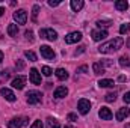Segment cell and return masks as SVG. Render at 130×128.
<instances>
[{"label":"cell","mask_w":130,"mask_h":128,"mask_svg":"<svg viewBox=\"0 0 130 128\" xmlns=\"http://www.w3.org/2000/svg\"><path fill=\"white\" fill-rule=\"evenodd\" d=\"M110 24H112L110 21H101V20H98L97 21V26L100 27V29H101V27H109Z\"/></svg>","instance_id":"cell-29"},{"label":"cell","mask_w":130,"mask_h":128,"mask_svg":"<svg viewBox=\"0 0 130 128\" xmlns=\"http://www.w3.org/2000/svg\"><path fill=\"white\" fill-rule=\"evenodd\" d=\"M77 109H79V113H80V115H86V113H89V110H91V102L83 98V99L79 101Z\"/></svg>","instance_id":"cell-7"},{"label":"cell","mask_w":130,"mask_h":128,"mask_svg":"<svg viewBox=\"0 0 130 128\" xmlns=\"http://www.w3.org/2000/svg\"><path fill=\"white\" fill-rule=\"evenodd\" d=\"M127 45H129V47H130V39H129V42H127Z\"/></svg>","instance_id":"cell-43"},{"label":"cell","mask_w":130,"mask_h":128,"mask_svg":"<svg viewBox=\"0 0 130 128\" xmlns=\"http://www.w3.org/2000/svg\"><path fill=\"white\" fill-rule=\"evenodd\" d=\"M130 116V109H127V107H121L118 112H117V121H124L126 118H129Z\"/></svg>","instance_id":"cell-12"},{"label":"cell","mask_w":130,"mask_h":128,"mask_svg":"<svg viewBox=\"0 0 130 128\" xmlns=\"http://www.w3.org/2000/svg\"><path fill=\"white\" fill-rule=\"evenodd\" d=\"M82 8H83V0H71V9L74 12L80 11Z\"/></svg>","instance_id":"cell-17"},{"label":"cell","mask_w":130,"mask_h":128,"mask_svg":"<svg viewBox=\"0 0 130 128\" xmlns=\"http://www.w3.org/2000/svg\"><path fill=\"white\" fill-rule=\"evenodd\" d=\"M124 128H130V124H127V125H126V127H124Z\"/></svg>","instance_id":"cell-41"},{"label":"cell","mask_w":130,"mask_h":128,"mask_svg":"<svg viewBox=\"0 0 130 128\" xmlns=\"http://www.w3.org/2000/svg\"><path fill=\"white\" fill-rule=\"evenodd\" d=\"M118 80H120V81H126V75H120Z\"/></svg>","instance_id":"cell-38"},{"label":"cell","mask_w":130,"mask_h":128,"mask_svg":"<svg viewBox=\"0 0 130 128\" xmlns=\"http://www.w3.org/2000/svg\"><path fill=\"white\" fill-rule=\"evenodd\" d=\"M42 127H44V125H42L41 121H35L32 125H30V128H42Z\"/></svg>","instance_id":"cell-31"},{"label":"cell","mask_w":130,"mask_h":128,"mask_svg":"<svg viewBox=\"0 0 130 128\" xmlns=\"http://www.w3.org/2000/svg\"><path fill=\"white\" fill-rule=\"evenodd\" d=\"M104 99H106L107 102H115V101H117V94H115V92H109L107 95L104 96Z\"/></svg>","instance_id":"cell-23"},{"label":"cell","mask_w":130,"mask_h":128,"mask_svg":"<svg viewBox=\"0 0 130 128\" xmlns=\"http://www.w3.org/2000/svg\"><path fill=\"white\" fill-rule=\"evenodd\" d=\"M65 128H73V127H71V125H67V127H65Z\"/></svg>","instance_id":"cell-42"},{"label":"cell","mask_w":130,"mask_h":128,"mask_svg":"<svg viewBox=\"0 0 130 128\" xmlns=\"http://www.w3.org/2000/svg\"><path fill=\"white\" fill-rule=\"evenodd\" d=\"M41 72L45 75V77H50L52 74H53V69L50 68V66H42V69H41Z\"/></svg>","instance_id":"cell-25"},{"label":"cell","mask_w":130,"mask_h":128,"mask_svg":"<svg viewBox=\"0 0 130 128\" xmlns=\"http://www.w3.org/2000/svg\"><path fill=\"white\" fill-rule=\"evenodd\" d=\"M29 78L33 84H41V72H38L36 68H32L29 72Z\"/></svg>","instance_id":"cell-10"},{"label":"cell","mask_w":130,"mask_h":128,"mask_svg":"<svg viewBox=\"0 0 130 128\" xmlns=\"http://www.w3.org/2000/svg\"><path fill=\"white\" fill-rule=\"evenodd\" d=\"M55 98H65V96L68 95V89L65 88V86H59V88H56L55 89Z\"/></svg>","instance_id":"cell-14"},{"label":"cell","mask_w":130,"mask_h":128,"mask_svg":"<svg viewBox=\"0 0 130 128\" xmlns=\"http://www.w3.org/2000/svg\"><path fill=\"white\" fill-rule=\"evenodd\" d=\"M24 84H26V77H23V75H18L12 80V88H15V89H23Z\"/></svg>","instance_id":"cell-11"},{"label":"cell","mask_w":130,"mask_h":128,"mask_svg":"<svg viewBox=\"0 0 130 128\" xmlns=\"http://www.w3.org/2000/svg\"><path fill=\"white\" fill-rule=\"evenodd\" d=\"M18 33V26L17 24H9L8 26V35L9 36H17Z\"/></svg>","instance_id":"cell-21"},{"label":"cell","mask_w":130,"mask_h":128,"mask_svg":"<svg viewBox=\"0 0 130 128\" xmlns=\"http://www.w3.org/2000/svg\"><path fill=\"white\" fill-rule=\"evenodd\" d=\"M98 116L103 119V121H110L112 119V112L107 109V107H101L98 110Z\"/></svg>","instance_id":"cell-13"},{"label":"cell","mask_w":130,"mask_h":128,"mask_svg":"<svg viewBox=\"0 0 130 128\" xmlns=\"http://www.w3.org/2000/svg\"><path fill=\"white\" fill-rule=\"evenodd\" d=\"M24 56H26L30 62H35V60H36V54H35L33 51H24Z\"/></svg>","instance_id":"cell-26"},{"label":"cell","mask_w":130,"mask_h":128,"mask_svg":"<svg viewBox=\"0 0 130 128\" xmlns=\"http://www.w3.org/2000/svg\"><path fill=\"white\" fill-rule=\"evenodd\" d=\"M41 56L44 57V59H47V60H53L55 59V51H53V48H50L48 45H41Z\"/></svg>","instance_id":"cell-6"},{"label":"cell","mask_w":130,"mask_h":128,"mask_svg":"<svg viewBox=\"0 0 130 128\" xmlns=\"http://www.w3.org/2000/svg\"><path fill=\"white\" fill-rule=\"evenodd\" d=\"M123 44H124V39H123L121 36H117V38H113V39H110V41H107V42L101 44V45L98 47V51H100V53H103V54L113 53V51L120 50V48L123 47Z\"/></svg>","instance_id":"cell-1"},{"label":"cell","mask_w":130,"mask_h":128,"mask_svg":"<svg viewBox=\"0 0 130 128\" xmlns=\"http://www.w3.org/2000/svg\"><path fill=\"white\" fill-rule=\"evenodd\" d=\"M123 99H124V102L130 104V92H126V94H124V96H123Z\"/></svg>","instance_id":"cell-33"},{"label":"cell","mask_w":130,"mask_h":128,"mask_svg":"<svg viewBox=\"0 0 130 128\" xmlns=\"http://www.w3.org/2000/svg\"><path fill=\"white\" fill-rule=\"evenodd\" d=\"M15 66H17V69H23V68H24V62H23V60H17Z\"/></svg>","instance_id":"cell-34"},{"label":"cell","mask_w":130,"mask_h":128,"mask_svg":"<svg viewBox=\"0 0 130 128\" xmlns=\"http://www.w3.org/2000/svg\"><path fill=\"white\" fill-rule=\"evenodd\" d=\"M0 94L3 95V98H5L6 101H9V102H14V101L17 99L15 94H14L11 89H8V88H2V89H0Z\"/></svg>","instance_id":"cell-9"},{"label":"cell","mask_w":130,"mask_h":128,"mask_svg":"<svg viewBox=\"0 0 130 128\" xmlns=\"http://www.w3.org/2000/svg\"><path fill=\"white\" fill-rule=\"evenodd\" d=\"M26 96H27V104H32V105L39 104L41 99H42L41 92H38V91H29V92L26 94Z\"/></svg>","instance_id":"cell-2"},{"label":"cell","mask_w":130,"mask_h":128,"mask_svg":"<svg viewBox=\"0 0 130 128\" xmlns=\"http://www.w3.org/2000/svg\"><path fill=\"white\" fill-rule=\"evenodd\" d=\"M67 119H68V121H71V122H76V121H77V115H74V113H70V115L67 116Z\"/></svg>","instance_id":"cell-32"},{"label":"cell","mask_w":130,"mask_h":128,"mask_svg":"<svg viewBox=\"0 0 130 128\" xmlns=\"http://www.w3.org/2000/svg\"><path fill=\"white\" fill-rule=\"evenodd\" d=\"M3 12H5V9H3V8H0V17L3 15Z\"/></svg>","instance_id":"cell-39"},{"label":"cell","mask_w":130,"mask_h":128,"mask_svg":"<svg viewBox=\"0 0 130 128\" xmlns=\"http://www.w3.org/2000/svg\"><path fill=\"white\" fill-rule=\"evenodd\" d=\"M38 12H39V6H38V5H33V8H32V20L33 21H36Z\"/></svg>","instance_id":"cell-27"},{"label":"cell","mask_w":130,"mask_h":128,"mask_svg":"<svg viewBox=\"0 0 130 128\" xmlns=\"http://www.w3.org/2000/svg\"><path fill=\"white\" fill-rule=\"evenodd\" d=\"M91 35H92V39L98 42V41H101V39H104L107 36V32L106 30H92Z\"/></svg>","instance_id":"cell-15"},{"label":"cell","mask_w":130,"mask_h":128,"mask_svg":"<svg viewBox=\"0 0 130 128\" xmlns=\"http://www.w3.org/2000/svg\"><path fill=\"white\" fill-rule=\"evenodd\" d=\"M115 8H117L118 11H126V9L129 8V3H127L126 0H118V2L115 3Z\"/></svg>","instance_id":"cell-20"},{"label":"cell","mask_w":130,"mask_h":128,"mask_svg":"<svg viewBox=\"0 0 130 128\" xmlns=\"http://www.w3.org/2000/svg\"><path fill=\"white\" fill-rule=\"evenodd\" d=\"M83 50H85V47H79V51H76V54H80Z\"/></svg>","instance_id":"cell-37"},{"label":"cell","mask_w":130,"mask_h":128,"mask_svg":"<svg viewBox=\"0 0 130 128\" xmlns=\"http://www.w3.org/2000/svg\"><path fill=\"white\" fill-rule=\"evenodd\" d=\"M48 5H50V6H58V5H59V2H58V0H50V2H48Z\"/></svg>","instance_id":"cell-36"},{"label":"cell","mask_w":130,"mask_h":128,"mask_svg":"<svg viewBox=\"0 0 130 128\" xmlns=\"http://www.w3.org/2000/svg\"><path fill=\"white\" fill-rule=\"evenodd\" d=\"M14 20H15L18 24H26V21H27V14H26V11H24V9L15 11V12H14Z\"/></svg>","instance_id":"cell-5"},{"label":"cell","mask_w":130,"mask_h":128,"mask_svg":"<svg viewBox=\"0 0 130 128\" xmlns=\"http://www.w3.org/2000/svg\"><path fill=\"white\" fill-rule=\"evenodd\" d=\"M27 118H12L8 124V128H21L23 125H27Z\"/></svg>","instance_id":"cell-3"},{"label":"cell","mask_w":130,"mask_h":128,"mask_svg":"<svg viewBox=\"0 0 130 128\" xmlns=\"http://www.w3.org/2000/svg\"><path fill=\"white\" fill-rule=\"evenodd\" d=\"M39 35H41V38H45L48 41H56L58 39V33L55 32L53 29H41Z\"/></svg>","instance_id":"cell-4"},{"label":"cell","mask_w":130,"mask_h":128,"mask_svg":"<svg viewBox=\"0 0 130 128\" xmlns=\"http://www.w3.org/2000/svg\"><path fill=\"white\" fill-rule=\"evenodd\" d=\"M85 71H88V66H86V65H83V66H80V68L77 69V72H85Z\"/></svg>","instance_id":"cell-35"},{"label":"cell","mask_w":130,"mask_h":128,"mask_svg":"<svg viewBox=\"0 0 130 128\" xmlns=\"http://www.w3.org/2000/svg\"><path fill=\"white\" fill-rule=\"evenodd\" d=\"M80 39H82V33L80 32H71L65 36V42H67V44H76V42H79Z\"/></svg>","instance_id":"cell-8"},{"label":"cell","mask_w":130,"mask_h":128,"mask_svg":"<svg viewBox=\"0 0 130 128\" xmlns=\"http://www.w3.org/2000/svg\"><path fill=\"white\" fill-rule=\"evenodd\" d=\"M55 74H56V77H58L59 80H67V78H68V72L65 71L64 68H58V69L55 71Z\"/></svg>","instance_id":"cell-18"},{"label":"cell","mask_w":130,"mask_h":128,"mask_svg":"<svg viewBox=\"0 0 130 128\" xmlns=\"http://www.w3.org/2000/svg\"><path fill=\"white\" fill-rule=\"evenodd\" d=\"M92 71H94V74L100 75V74H103V72H104V68H103V65H101V63L95 62V63L92 65Z\"/></svg>","instance_id":"cell-22"},{"label":"cell","mask_w":130,"mask_h":128,"mask_svg":"<svg viewBox=\"0 0 130 128\" xmlns=\"http://www.w3.org/2000/svg\"><path fill=\"white\" fill-rule=\"evenodd\" d=\"M24 35H26V39H27V41L33 42V39H35V38H33V32H32V30H26Z\"/></svg>","instance_id":"cell-30"},{"label":"cell","mask_w":130,"mask_h":128,"mask_svg":"<svg viewBox=\"0 0 130 128\" xmlns=\"http://www.w3.org/2000/svg\"><path fill=\"white\" fill-rule=\"evenodd\" d=\"M130 32V23H127V24H123L121 27H120V33L121 35H124V33Z\"/></svg>","instance_id":"cell-28"},{"label":"cell","mask_w":130,"mask_h":128,"mask_svg":"<svg viewBox=\"0 0 130 128\" xmlns=\"http://www.w3.org/2000/svg\"><path fill=\"white\" fill-rule=\"evenodd\" d=\"M129 65H130V60H129L127 56H121V57H120V66L124 68V66H129Z\"/></svg>","instance_id":"cell-24"},{"label":"cell","mask_w":130,"mask_h":128,"mask_svg":"<svg viewBox=\"0 0 130 128\" xmlns=\"http://www.w3.org/2000/svg\"><path fill=\"white\" fill-rule=\"evenodd\" d=\"M113 80H110V78H101L100 81H98V86L100 88H113Z\"/></svg>","instance_id":"cell-16"},{"label":"cell","mask_w":130,"mask_h":128,"mask_svg":"<svg viewBox=\"0 0 130 128\" xmlns=\"http://www.w3.org/2000/svg\"><path fill=\"white\" fill-rule=\"evenodd\" d=\"M47 128H61V124L55 118H47Z\"/></svg>","instance_id":"cell-19"},{"label":"cell","mask_w":130,"mask_h":128,"mask_svg":"<svg viewBox=\"0 0 130 128\" xmlns=\"http://www.w3.org/2000/svg\"><path fill=\"white\" fill-rule=\"evenodd\" d=\"M3 60V51H0V62Z\"/></svg>","instance_id":"cell-40"}]
</instances>
